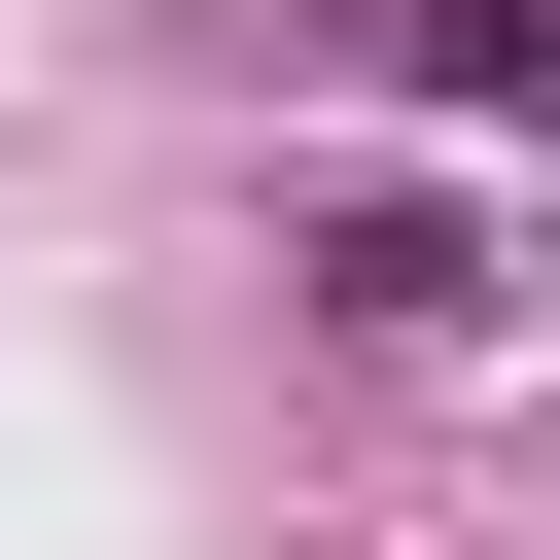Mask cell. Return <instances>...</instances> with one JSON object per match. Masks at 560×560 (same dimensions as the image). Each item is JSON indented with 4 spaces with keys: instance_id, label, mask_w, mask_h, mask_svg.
Masks as SVG:
<instances>
[{
    "instance_id": "1",
    "label": "cell",
    "mask_w": 560,
    "mask_h": 560,
    "mask_svg": "<svg viewBox=\"0 0 560 560\" xmlns=\"http://www.w3.org/2000/svg\"><path fill=\"white\" fill-rule=\"evenodd\" d=\"M280 280H315L350 350H490V210H455V175H350V210L280 245Z\"/></svg>"
},
{
    "instance_id": "2",
    "label": "cell",
    "mask_w": 560,
    "mask_h": 560,
    "mask_svg": "<svg viewBox=\"0 0 560 560\" xmlns=\"http://www.w3.org/2000/svg\"><path fill=\"white\" fill-rule=\"evenodd\" d=\"M350 70H420V105H525V70H560V0H350Z\"/></svg>"
}]
</instances>
